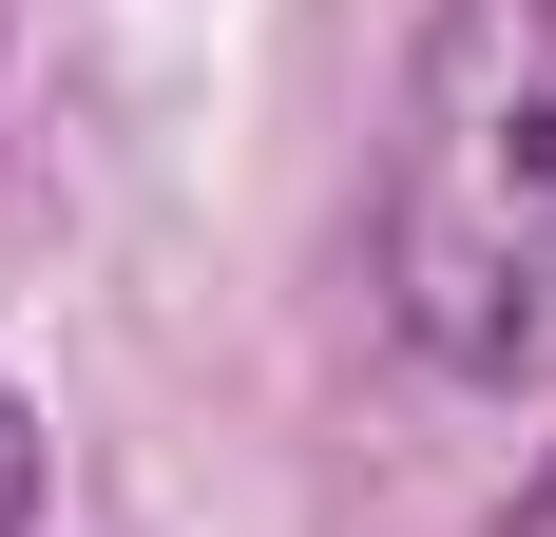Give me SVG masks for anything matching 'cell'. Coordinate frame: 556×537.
<instances>
[{
	"label": "cell",
	"instance_id": "cell-1",
	"mask_svg": "<svg viewBox=\"0 0 556 537\" xmlns=\"http://www.w3.org/2000/svg\"><path fill=\"white\" fill-rule=\"evenodd\" d=\"M384 326L480 403L556 384V0H442L384 135Z\"/></svg>",
	"mask_w": 556,
	"mask_h": 537
},
{
	"label": "cell",
	"instance_id": "cell-2",
	"mask_svg": "<svg viewBox=\"0 0 556 537\" xmlns=\"http://www.w3.org/2000/svg\"><path fill=\"white\" fill-rule=\"evenodd\" d=\"M0 537H39V423H20V384H0Z\"/></svg>",
	"mask_w": 556,
	"mask_h": 537
}]
</instances>
